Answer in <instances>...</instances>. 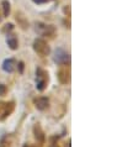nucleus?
I'll list each match as a JSON object with an SVG mask.
<instances>
[{
    "label": "nucleus",
    "instance_id": "f257e3e1",
    "mask_svg": "<svg viewBox=\"0 0 138 147\" xmlns=\"http://www.w3.org/2000/svg\"><path fill=\"white\" fill-rule=\"evenodd\" d=\"M47 82H48V74L42 68H37V71H36V88L42 92L46 88Z\"/></svg>",
    "mask_w": 138,
    "mask_h": 147
},
{
    "label": "nucleus",
    "instance_id": "f03ea898",
    "mask_svg": "<svg viewBox=\"0 0 138 147\" xmlns=\"http://www.w3.org/2000/svg\"><path fill=\"white\" fill-rule=\"evenodd\" d=\"M53 61L57 64H69L70 63V57L62 48H57L53 56Z\"/></svg>",
    "mask_w": 138,
    "mask_h": 147
},
{
    "label": "nucleus",
    "instance_id": "7ed1b4c3",
    "mask_svg": "<svg viewBox=\"0 0 138 147\" xmlns=\"http://www.w3.org/2000/svg\"><path fill=\"white\" fill-rule=\"evenodd\" d=\"M33 48H35V51L37 52L38 55H41V56H47L48 53H50V46L46 43V41L42 40V38H37L33 42Z\"/></svg>",
    "mask_w": 138,
    "mask_h": 147
},
{
    "label": "nucleus",
    "instance_id": "20e7f679",
    "mask_svg": "<svg viewBox=\"0 0 138 147\" xmlns=\"http://www.w3.org/2000/svg\"><path fill=\"white\" fill-rule=\"evenodd\" d=\"M15 64H16L15 59H13V58L5 59L4 61V63H3V69L5 72H7V73H13L14 69H15Z\"/></svg>",
    "mask_w": 138,
    "mask_h": 147
},
{
    "label": "nucleus",
    "instance_id": "39448f33",
    "mask_svg": "<svg viewBox=\"0 0 138 147\" xmlns=\"http://www.w3.org/2000/svg\"><path fill=\"white\" fill-rule=\"evenodd\" d=\"M48 103H50L48 99H47V98H43V96L42 98H38V99L35 101L36 108H37L38 110H44V109L48 107Z\"/></svg>",
    "mask_w": 138,
    "mask_h": 147
},
{
    "label": "nucleus",
    "instance_id": "423d86ee",
    "mask_svg": "<svg viewBox=\"0 0 138 147\" xmlns=\"http://www.w3.org/2000/svg\"><path fill=\"white\" fill-rule=\"evenodd\" d=\"M6 42L11 50H16V48H17V40H16V37H14V36H7Z\"/></svg>",
    "mask_w": 138,
    "mask_h": 147
},
{
    "label": "nucleus",
    "instance_id": "0eeeda50",
    "mask_svg": "<svg viewBox=\"0 0 138 147\" xmlns=\"http://www.w3.org/2000/svg\"><path fill=\"white\" fill-rule=\"evenodd\" d=\"M1 5H3V9H4V16H9V14H10V4H9V1L3 0Z\"/></svg>",
    "mask_w": 138,
    "mask_h": 147
},
{
    "label": "nucleus",
    "instance_id": "6e6552de",
    "mask_svg": "<svg viewBox=\"0 0 138 147\" xmlns=\"http://www.w3.org/2000/svg\"><path fill=\"white\" fill-rule=\"evenodd\" d=\"M48 0H33V3L36 4H43V3H47Z\"/></svg>",
    "mask_w": 138,
    "mask_h": 147
},
{
    "label": "nucleus",
    "instance_id": "1a4fd4ad",
    "mask_svg": "<svg viewBox=\"0 0 138 147\" xmlns=\"http://www.w3.org/2000/svg\"><path fill=\"white\" fill-rule=\"evenodd\" d=\"M19 67H20V73H22V71H23V63L20 62L19 63Z\"/></svg>",
    "mask_w": 138,
    "mask_h": 147
},
{
    "label": "nucleus",
    "instance_id": "9d476101",
    "mask_svg": "<svg viewBox=\"0 0 138 147\" xmlns=\"http://www.w3.org/2000/svg\"><path fill=\"white\" fill-rule=\"evenodd\" d=\"M23 147H37V146H33V145H25Z\"/></svg>",
    "mask_w": 138,
    "mask_h": 147
},
{
    "label": "nucleus",
    "instance_id": "9b49d317",
    "mask_svg": "<svg viewBox=\"0 0 138 147\" xmlns=\"http://www.w3.org/2000/svg\"><path fill=\"white\" fill-rule=\"evenodd\" d=\"M0 93H1V94L4 93V87H3V85H1V87H0Z\"/></svg>",
    "mask_w": 138,
    "mask_h": 147
},
{
    "label": "nucleus",
    "instance_id": "f8f14e48",
    "mask_svg": "<svg viewBox=\"0 0 138 147\" xmlns=\"http://www.w3.org/2000/svg\"><path fill=\"white\" fill-rule=\"evenodd\" d=\"M0 19H1V18H0Z\"/></svg>",
    "mask_w": 138,
    "mask_h": 147
}]
</instances>
